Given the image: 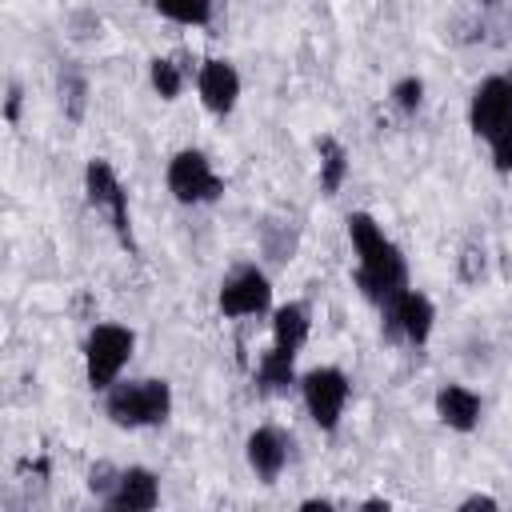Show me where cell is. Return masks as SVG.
<instances>
[{
	"label": "cell",
	"mask_w": 512,
	"mask_h": 512,
	"mask_svg": "<svg viewBox=\"0 0 512 512\" xmlns=\"http://www.w3.org/2000/svg\"><path fill=\"white\" fill-rule=\"evenodd\" d=\"M348 240L356 252V288L364 300L384 308L408 288V260L384 236V228L368 212H348Z\"/></svg>",
	"instance_id": "6da1fadb"
},
{
	"label": "cell",
	"mask_w": 512,
	"mask_h": 512,
	"mask_svg": "<svg viewBox=\"0 0 512 512\" xmlns=\"http://www.w3.org/2000/svg\"><path fill=\"white\" fill-rule=\"evenodd\" d=\"M468 124L488 144L492 168L512 172V88L504 76H484L468 100Z\"/></svg>",
	"instance_id": "7a4b0ae2"
},
{
	"label": "cell",
	"mask_w": 512,
	"mask_h": 512,
	"mask_svg": "<svg viewBox=\"0 0 512 512\" xmlns=\"http://www.w3.org/2000/svg\"><path fill=\"white\" fill-rule=\"evenodd\" d=\"M104 416L116 428H156L172 416V384L156 376L116 380L104 392Z\"/></svg>",
	"instance_id": "3957f363"
},
{
	"label": "cell",
	"mask_w": 512,
	"mask_h": 512,
	"mask_svg": "<svg viewBox=\"0 0 512 512\" xmlns=\"http://www.w3.org/2000/svg\"><path fill=\"white\" fill-rule=\"evenodd\" d=\"M136 352V332L124 324H96L84 340V380L92 392H108Z\"/></svg>",
	"instance_id": "277c9868"
},
{
	"label": "cell",
	"mask_w": 512,
	"mask_h": 512,
	"mask_svg": "<svg viewBox=\"0 0 512 512\" xmlns=\"http://www.w3.org/2000/svg\"><path fill=\"white\" fill-rule=\"evenodd\" d=\"M84 192H88V204L100 208L116 232V240L136 252V236H132V212H128V188L120 184L116 168L104 160V156H92L84 164Z\"/></svg>",
	"instance_id": "5b68a950"
},
{
	"label": "cell",
	"mask_w": 512,
	"mask_h": 512,
	"mask_svg": "<svg viewBox=\"0 0 512 512\" xmlns=\"http://www.w3.org/2000/svg\"><path fill=\"white\" fill-rule=\"evenodd\" d=\"M164 184L180 204H212L224 196V180L200 148H180L164 168Z\"/></svg>",
	"instance_id": "8992f818"
},
{
	"label": "cell",
	"mask_w": 512,
	"mask_h": 512,
	"mask_svg": "<svg viewBox=\"0 0 512 512\" xmlns=\"http://www.w3.org/2000/svg\"><path fill=\"white\" fill-rule=\"evenodd\" d=\"M348 396H352V380L324 364V368H312L300 376V400H304V412L312 416V424L320 432H336L344 408H348Z\"/></svg>",
	"instance_id": "52a82bcc"
},
{
	"label": "cell",
	"mask_w": 512,
	"mask_h": 512,
	"mask_svg": "<svg viewBox=\"0 0 512 512\" xmlns=\"http://www.w3.org/2000/svg\"><path fill=\"white\" fill-rule=\"evenodd\" d=\"M216 308L220 316L228 320H244V316H260L272 308V280L264 268L256 264H244L236 272H228L220 280V292H216Z\"/></svg>",
	"instance_id": "ba28073f"
},
{
	"label": "cell",
	"mask_w": 512,
	"mask_h": 512,
	"mask_svg": "<svg viewBox=\"0 0 512 512\" xmlns=\"http://www.w3.org/2000/svg\"><path fill=\"white\" fill-rule=\"evenodd\" d=\"M380 316H384V336H388V340H404V344L420 348V344H428V336H432L436 304H432L424 292L404 288L396 300H388V304L380 308Z\"/></svg>",
	"instance_id": "9c48e42d"
},
{
	"label": "cell",
	"mask_w": 512,
	"mask_h": 512,
	"mask_svg": "<svg viewBox=\"0 0 512 512\" xmlns=\"http://www.w3.org/2000/svg\"><path fill=\"white\" fill-rule=\"evenodd\" d=\"M288 456H292V436H284L272 424L252 428L248 440H244V460H248V468L260 484H276L280 472L288 468Z\"/></svg>",
	"instance_id": "30bf717a"
},
{
	"label": "cell",
	"mask_w": 512,
	"mask_h": 512,
	"mask_svg": "<svg viewBox=\"0 0 512 512\" xmlns=\"http://www.w3.org/2000/svg\"><path fill=\"white\" fill-rule=\"evenodd\" d=\"M156 504H160V476L144 464L120 468L112 492L104 496V508H112V512H148Z\"/></svg>",
	"instance_id": "8fae6325"
},
{
	"label": "cell",
	"mask_w": 512,
	"mask_h": 512,
	"mask_svg": "<svg viewBox=\"0 0 512 512\" xmlns=\"http://www.w3.org/2000/svg\"><path fill=\"white\" fill-rule=\"evenodd\" d=\"M196 92L212 116H228L240 100V72L228 60H204L196 72Z\"/></svg>",
	"instance_id": "7c38bea8"
},
{
	"label": "cell",
	"mask_w": 512,
	"mask_h": 512,
	"mask_svg": "<svg viewBox=\"0 0 512 512\" xmlns=\"http://www.w3.org/2000/svg\"><path fill=\"white\" fill-rule=\"evenodd\" d=\"M432 404H436L440 424L452 428V432H472V428L480 424V412H484L480 392H472V388H464V384H444Z\"/></svg>",
	"instance_id": "4fadbf2b"
},
{
	"label": "cell",
	"mask_w": 512,
	"mask_h": 512,
	"mask_svg": "<svg viewBox=\"0 0 512 512\" xmlns=\"http://www.w3.org/2000/svg\"><path fill=\"white\" fill-rule=\"evenodd\" d=\"M308 332H312V312H308V304L288 300V304H280V308L272 312V344H280V348H288V352H300L304 340H308Z\"/></svg>",
	"instance_id": "5bb4252c"
},
{
	"label": "cell",
	"mask_w": 512,
	"mask_h": 512,
	"mask_svg": "<svg viewBox=\"0 0 512 512\" xmlns=\"http://www.w3.org/2000/svg\"><path fill=\"white\" fill-rule=\"evenodd\" d=\"M296 356H300V352H288V348L272 344V348L260 356V364H256V388L268 392V396H276V392H288L292 384H300V380H296Z\"/></svg>",
	"instance_id": "9a60e30c"
},
{
	"label": "cell",
	"mask_w": 512,
	"mask_h": 512,
	"mask_svg": "<svg viewBox=\"0 0 512 512\" xmlns=\"http://www.w3.org/2000/svg\"><path fill=\"white\" fill-rule=\"evenodd\" d=\"M316 152H320V188L328 196H336L340 184L348 180V152H344V144L336 136H320Z\"/></svg>",
	"instance_id": "2e32d148"
},
{
	"label": "cell",
	"mask_w": 512,
	"mask_h": 512,
	"mask_svg": "<svg viewBox=\"0 0 512 512\" xmlns=\"http://www.w3.org/2000/svg\"><path fill=\"white\" fill-rule=\"evenodd\" d=\"M156 12L184 28H204L212 20V0H152Z\"/></svg>",
	"instance_id": "e0dca14e"
},
{
	"label": "cell",
	"mask_w": 512,
	"mask_h": 512,
	"mask_svg": "<svg viewBox=\"0 0 512 512\" xmlns=\"http://www.w3.org/2000/svg\"><path fill=\"white\" fill-rule=\"evenodd\" d=\"M148 80H152V88H156V96H160V100H176V96L184 92L188 72H184L172 56H156V60H152V68H148Z\"/></svg>",
	"instance_id": "ac0fdd59"
},
{
	"label": "cell",
	"mask_w": 512,
	"mask_h": 512,
	"mask_svg": "<svg viewBox=\"0 0 512 512\" xmlns=\"http://www.w3.org/2000/svg\"><path fill=\"white\" fill-rule=\"evenodd\" d=\"M60 104H64L68 120H80V116H84V104H88V80H84L72 64L60 68Z\"/></svg>",
	"instance_id": "d6986e66"
},
{
	"label": "cell",
	"mask_w": 512,
	"mask_h": 512,
	"mask_svg": "<svg viewBox=\"0 0 512 512\" xmlns=\"http://www.w3.org/2000/svg\"><path fill=\"white\" fill-rule=\"evenodd\" d=\"M420 104H424V80L420 76H404V80L392 84V108L400 116H416Z\"/></svg>",
	"instance_id": "ffe728a7"
},
{
	"label": "cell",
	"mask_w": 512,
	"mask_h": 512,
	"mask_svg": "<svg viewBox=\"0 0 512 512\" xmlns=\"http://www.w3.org/2000/svg\"><path fill=\"white\" fill-rule=\"evenodd\" d=\"M116 472H120V468H112V464H96V468L88 472V492H92L100 504H104V496L112 492V484H116Z\"/></svg>",
	"instance_id": "44dd1931"
},
{
	"label": "cell",
	"mask_w": 512,
	"mask_h": 512,
	"mask_svg": "<svg viewBox=\"0 0 512 512\" xmlns=\"http://www.w3.org/2000/svg\"><path fill=\"white\" fill-rule=\"evenodd\" d=\"M4 120H8V124H20V84H8V96H4Z\"/></svg>",
	"instance_id": "7402d4cb"
},
{
	"label": "cell",
	"mask_w": 512,
	"mask_h": 512,
	"mask_svg": "<svg viewBox=\"0 0 512 512\" xmlns=\"http://www.w3.org/2000/svg\"><path fill=\"white\" fill-rule=\"evenodd\" d=\"M460 508H464V512H472V508H488V512H492V508H500V504H496V496H488V492H472V496L460 500Z\"/></svg>",
	"instance_id": "603a6c76"
},
{
	"label": "cell",
	"mask_w": 512,
	"mask_h": 512,
	"mask_svg": "<svg viewBox=\"0 0 512 512\" xmlns=\"http://www.w3.org/2000/svg\"><path fill=\"white\" fill-rule=\"evenodd\" d=\"M300 508H304V512H312V508H332V500H304Z\"/></svg>",
	"instance_id": "cb8c5ba5"
},
{
	"label": "cell",
	"mask_w": 512,
	"mask_h": 512,
	"mask_svg": "<svg viewBox=\"0 0 512 512\" xmlns=\"http://www.w3.org/2000/svg\"><path fill=\"white\" fill-rule=\"evenodd\" d=\"M504 80H508V88H512V72H508V76H504Z\"/></svg>",
	"instance_id": "d4e9b609"
},
{
	"label": "cell",
	"mask_w": 512,
	"mask_h": 512,
	"mask_svg": "<svg viewBox=\"0 0 512 512\" xmlns=\"http://www.w3.org/2000/svg\"><path fill=\"white\" fill-rule=\"evenodd\" d=\"M480 4H496V0H480Z\"/></svg>",
	"instance_id": "484cf974"
}]
</instances>
